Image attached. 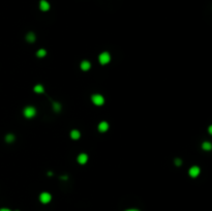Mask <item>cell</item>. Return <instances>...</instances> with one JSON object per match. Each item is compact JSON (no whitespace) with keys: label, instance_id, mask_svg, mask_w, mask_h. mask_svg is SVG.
Returning a JSON list of instances; mask_svg holds the SVG:
<instances>
[{"label":"cell","instance_id":"6da1fadb","mask_svg":"<svg viewBox=\"0 0 212 211\" xmlns=\"http://www.w3.org/2000/svg\"><path fill=\"white\" fill-rule=\"evenodd\" d=\"M35 114H36V110H35V108H33L31 106L26 107L24 109V116L27 118H31V117L35 116Z\"/></svg>","mask_w":212,"mask_h":211},{"label":"cell","instance_id":"7a4b0ae2","mask_svg":"<svg viewBox=\"0 0 212 211\" xmlns=\"http://www.w3.org/2000/svg\"><path fill=\"white\" fill-rule=\"evenodd\" d=\"M98 60H99V62H101V64L105 65V64H108V63L110 62V60H111V56H110V54H109L108 52H104V53H102V54L99 55Z\"/></svg>","mask_w":212,"mask_h":211},{"label":"cell","instance_id":"3957f363","mask_svg":"<svg viewBox=\"0 0 212 211\" xmlns=\"http://www.w3.org/2000/svg\"><path fill=\"white\" fill-rule=\"evenodd\" d=\"M92 101H93V104L96 105V106H102V105H104V103H105V98H104V96L101 95V94H94V95L92 96Z\"/></svg>","mask_w":212,"mask_h":211},{"label":"cell","instance_id":"277c9868","mask_svg":"<svg viewBox=\"0 0 212 211\" xmlns=\"http://www.w3.org/2000/svg\"><path fill=\"white\" fill-rule=\"evenodd\" d=\"M200 172H201L200 168H199V167H197V166H193V167H191V168L189 169L188 174H189V176H190V177L196 178V177H198V176L200 175Z\"/></svg>","mask_w":212,"mask_h":211},{"label":"cell","instance_id":"5b68a950","mask_svg":"<svg viewBox=\"0 0 212 211\" xmlns=\"http://www.w3.org/2000/svg\"><path fill=\"white\" fill-rule=\"evenodd\" d=\"M51 199H52V197L49 192H42L39 196V200L43 204H48L51 201Z\"/></svg>","mask_w":212,"mask_h":211},{"label":"cell","instance_id":"8992f818","mask_svg":"<svg viewBox=\"0 0 212 211\" xmlns=\"http://www.w3.org/2000/svg\"><path fill=\"white\" fill-rule=\"evenodd\" d=\"M39 8H40L42 10H44V11L49 10V9H50V4H49V2L46 1V0H40V2H39Z\"/></svg>","mask_w":212,"mask_h":211},{"label":"cell","instance_id":"52a82bcc","mask_svg":"<svg viewBox=\"0 0 212 211\" xmlns=\"http://www.w3.org/2000/svg\"><path fill=\"white\" fill-rule=\"evenodd\" d=\"M87 160H88V156L85 153H82V154H80L79 156H78V161L81 165H85L87 162Z\"/></svg>","mask_w":212,"mask_h":211},{"label":"cell","instance_id":"ba28073f","mask_svg":"<svg viewBox=\"0 0 212 211\" xmlns=\"http://www.w3.org/2000/svg\"><path fill=\"white\" fill-rule=\"evenodd\" d=\"M98 129H99V131H102V132L107 131V130L109 129V124H108V122H106V121L101 122V123L98 124Z\"/></svg>","mask_w":212,"mask_h":211},{"label":"cell","instance_id":"9c48e42d","mask_svg":"<svg viewBox=\"0 0 212 211\" xmlns=\"http://www.w3.org/2000/svg\"><path fill=\"white\" fill-rule=\"evenodd\" d=\"M80 136H81V134H80L79 130H77V129H74V130H72V132H70V138H72L73 140H78L80 138Z\"/></svg>","mask_w":212,"mask_h":211},{"label":"cell","instance_id":"30bf717a","mask_svg":"<svg viewBox=\"0 0 212 211\" xmlns=\"http://www.w3.org/2000/svg\"><path fill=\"white\" fill-rule=\"evenodd\" d=\"M91 67V64H90V62L89 61H83L82 63H81V68L83 69V70H88L89 68Z\"/></svg>","mask_w":212,"mask_h":211},{"label":"cell","instance_id":"8fae6325","mask_svg":"<svg viewBox=\"0 0 212 211\" xmlns=\"http://www.w3.org/2000/svg\"><path fill=\"white\" fill-rule=\"evenodd\" d=\"M202 148L204 149V150L206 151H209L212 149V144L210 143V142H204L203 144H202Z\"/></svg>","mask_w":212,"mask_h":211},{"label":"cell","instance_id":"7c38bea8","mask_svg":"<svg viewBox=\"0 0 212 211\" xmlns=\"http://www.w3.org/2000/svg\"><path fill=\"white\" fill-rule=\"evenodd\" d=\"M27 40L29 41V43H33L34 40H35V35H34V33H32V32H29L28 34H27Z\"/></svg>","mask_w":212,"mask_h":211},{"label":"cell","instance_id":"4fadbf2b","mask_svg":"<svg viewBox=\"0 0 212 211\" xmlns=\"http://www.w3.org/2000/svg\"><path fill=\"white\" fill-rule=\"evenodd\" d=\"M36 55H37V57H45V56L47 55V51L44 50V49H40V50L37 51Z\"/></svg>","mask_w":212,"mask_h":211},{"label":"cell","instance_id":"5bb4252c","mask_svg":"<svg viewBox=\"0 0 212 211\" xmlns=\"http://www.w3.org/2000/svg\"><path fill=\"white\" fill-rule=\"evenodd\" d=\"M34 91H35L36 93H43V92L45 91V89H44V87H43L42 85H36V86L34 87Z\"/></svg>","mask_w":212,"mask_h":211},{"label":"cell","instance_id":"9a60e30c","mask_svg":"<svg viewBox=\"0 0 212 211\" xmlns=\"http://www.w3.org/2000/svg\"><path fill=\"white\" fill-rule=\"evenodd\" d=\"M14 140H15V136H14V135H7V136L5 137V141L8 142V143L13 142Z\"/></svg>","mask_w":212,"mask_h":211},{"label":"cell","instance_id":"2e32d148","mask_svg":"<svg viewBox=\"0 0 212 211\" xmlns=\"http://www.w3.org/2000/svg\"><path fill=\"white\" fill-rule=\"evenodd\" d=\"M60 109H61V107H60V105L58 104V103H54V110L55 111H60Z\"/></svg>","mask_w":212,"mask_h":211},{"label":"cell","instance_id":"e0dca14e","mask_svg":"<svg viewBox=\"0 0 212 211\" xmlns=\"http://www.w3.org/2000/svg\"><path fill=\"white\" fill-rule=\"evenodd\" d=\"M175 164H176V166H180L181 165V159H175Z\"/></svg>","mask_w":212,"mask_h":211},{"label":"cell","instance_id":"ac0fdd59","mask_svg":"<svg viewBox=\"0 0 212 211\" xmlns=\"http://www.w3.org/2000/svg\"><path fill=\"white\" fill-rule=\"evenodd\" d=\"M208 131H209V134L212 136V125H210V126L208 127Z\"/></svg>","mask_w":212,"mask_h":211},{"label":"cell","instance_id":"d6986e66","mask_svg":"<svg viewBox=\"0 0 212 211\" xmlns=\"http://www.w3.org/2000/svg\"><path fill=\"white\" fill-rule=\"evenodd\" d=\"M0 211H11L10 209H8V208H1L0 209Z\"/></svg>","mask_w":212,"mask_h":211},{"label":"cell","instance_id":"ffe728a7","mask_svg":"<svg viewBox=\"0 0 212 211\" xmlns=\"http://www.w3.org/2000/svg\"><path fill=\"white\" fill-rule=\"evenodd\" d=\"M126 211H139V210H137V209H128V210Z\"/></svg>","mask_w":212,"mask_h":211}]
</instances>
